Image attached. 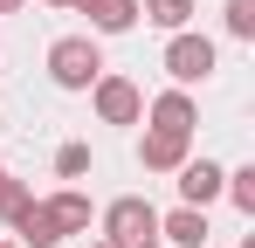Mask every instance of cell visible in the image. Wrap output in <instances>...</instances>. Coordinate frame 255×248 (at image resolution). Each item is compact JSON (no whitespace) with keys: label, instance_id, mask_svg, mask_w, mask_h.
<instances>
[{"label":"cell","instance_id":"obj_1","mask_svg":"<svg viewBox=\"0 0 255 248\" xmlns=\"http://www.w3.org/2000/svg\"><path fill=\"white\" fill-rule=\"evenodd\" d=\"M97 221H104V235H97V242H111V248H145V242H159V207L145 200V193L111 200Z\"/></svg>","mask_w":255,"mask_h":248},{"label":"cell","instance_id":"obj_2","mask_svg":"<svg viewBox=\"0 0 255 248\" xmlns=\"http://www.w3.org/2000/svg\"><path fill=\"white\" fill-rule=\"evenodd\" d=\"M48 76H55V90H90V83L104 76V48L90 35H62L48 48Z\"/></svg>","mask_w":255,"mask_h":248},{"label":"cell","instance_id":"obj_3","mask_svg":"<svg viewBox=\"0 0 255 248\" xmlns=\"http://www.w3.org/2000/svg\"><path fill=\"white\" fill-rule=\"evenodd\" d=\"M214 62H221V55H214V41H207V35H186V28H179V35L166 41V76L179 83V90H186V83H207V76H214Z\"/></svg>","mask_w":255,"mask_h":248},{"label":"cell","instance_id":"obj_4","mask_svg":"<svg viewBox=\"0 0 255 248\" xmlns=\"http://www.w3.org/2000/svg\"><path fill=\"white\" fill-rule=\"evenodd\" d=\"M90 104H97L104 124H138L145 118V90H138L131 76H97L90 83Z\"/></svg>","mask_w":255,"mask_h":248},{"label":"cell","instance_id":"obj_5","mask_svg":"<svg viewBox=\"0 0 255 248\" xmlns=\"http://www.w3.org/2000/svg\"><path fill=\"white\" fill-rule=\"evenodd\" d=\"M145 118H152V131H166V138H193V97L186 90H166V97L145 104Z\"/></svg>","mask_w":255,"mask_h":248},{"label":"cell","instance_id":"obj_6","mask_svg":"<svg viewBox=\"0 0 255 248\" xmlns=\"http://www.w3.org/2000/svg\"><path fill=\"white\" fill-rule=\"evenodd\" d=\"M159 242H166V248H207V207L159 214Z\"/></svg>","mask_w":255,"mask_h":248},{"label":"cell","instance_id":"obj_7","mask_svg":"<svg viewBox=\"0 0 255 248\" xmlns=\"http://www.w3.org/2000/svg\"><path fill=\"white\" fill-rule=\"evenodd\" d=\"M221 179H228V172H221L214 159H186V165H179V200H186V207L221 200Z\"/></svg>","mask_w":255,"mask_h":248},{"label":"cell","instance_id":"obj_8","mask_svg":"<svg viewBox=\"0 0 255 248\" xmlns=\"http://www.w3.org/2000/svg\"><path fill=\"white\" fill-rule=\"evenodd\" d=\"M186 145H193V138L145 131V145H138V165H145V172H179V165H186Z\"/></svg>","mask_w":255,"mask_h":248},{"label":"cell","instance_id":"obj_9","mask_svg":"<svg viewBox=\"0 0 255 248\" xmlns=\"http://www.w3.org/2000/svg\"><path fill=\"white\" fill-rule=\"evenodd\" d=\"M90 14V28L97 35H125V28H138V0H76Z\"/></svg>","mask_w":255,"mask_h":248},{"label":"cell","instance_id":"obj_10","mask_svg":"<svg viewBox=\"0 0 255 248\" xmlns=\"http://www.w3.org/2000/svg\"><path fill=\"white\" fill-rule=\"evenodd\" d=\"M14 235H21L28 248H55V242H62V228H55V214H48L42 200H28L21 214H14Z\"/></svg>","mask_w":255,"mask_h":248},{"label":"cell","instance_id":"obj_11","mask_svg":"<svg viewBox=\"0 0 255 248\" xmlns=\"http://www.w3.org/2000/svg\"><path fill=\"white\" fill-rule=\"evenodd\" d=\"M42 207L55 214L62 242H69V235H90V200H83V193H55V200H42Z\"/></svg>","mask_w":255,"mask_h":248},{"label":"cell","instance_id":"obj_12","mask_svg":"<svg viewBox=\"0 0 255 248\" xmlns=\"http://www.w3.org/2000/svg\"><path fill=\"white\" fill-rule=\"evenodd\" d=\"M138 14H145V21H152V28H166V35H179V28H186V21H193V0H145V7H138Z\"/></svg>","mask_w":255,"mask_h":248},{"label":"cell","instance_id":"obj_13","mask_svg":"<svg viewBox=\"0 0 255 248\" xmlns=\"http://www.w3.org/2000/svg\"><path fill=\"white\" fill-rule=\"evenodd\" d=\"M221 193H228V200H235V207L255 221V165H235V172L221 179Z\"/></svg>","mask_w":255,"mask_h":248},{"label":"cell","instance_id":"obj_14","mask_svg":"<svg viewBox=\"0 0 255 248\" xmlns=\"http://www.w3.org/2000/svg\"><path fill=\"white\" fill-rule=\"evenodd\" d=\"M28 200H35V193H28V179H14V172L0 165V221H14V214H21Z\"/></svg>","mask_w":255,"mask_h":248},{"label":"cell","instance_id":"obj_15","mask_svg":"<svg viewBox=\"0 0 255 248\" xmlns=\"http://www.w3.org/2000/svg\"><path fill=\"white\" fill-rule=\"evenodd\" d=\"M221 21H228V35H235V41H255V0H228Z\"/></svg>","mask_w":255,"mask_h":248},{"label":"cell","instance_id":"obj_16","mask_svg":"<svg viewBox=\"0 0 255 248\" xmlns=\"http://www.w3.org/2000/svg\"><path fill=\"white\" fill-rule=\"evenodd\" d=\"M55 172H62V179H83L90 172V145H62V152H55Z\"/></svg>","mask_w":255,"mask_h":248},{"label":"cell","instance_id":"obj_17","mask_svg":"<svg viewBox=\"0 0 255 248\" xmlns=\"http://www.w3.org/2000/svg\"><path fill=\"white\" fill-rule=\"evenodd\" d=\"M14 7H21V0H0V14H14Z\"/></svg>","mask_w":255,"mask_h":248},{"label":"cell","instance_id":"obj_18","mask_svg":"<svg viewBox=\"0 0 255 248\" xmlns=\"http://www.w3.org/2000/svg\"><path fill=\"white\" fill-rule=\"evenodd\" d=\"M48 7H76V0H48Z\"/></svg>","mask_w":255,"mask_h":248},{"label":"cell","instance_id":"obj_19","mask_svg":"<svg viewBox=\"0 0 255 248\" xmlns=\"http://www.w3.org/2000/svg\"><path fill=\"white\" fill-rule=\"evenodd\" d=\"M0 138H7V118H0Z\"/></svg>","mask_w":255,"mask_h":248},{"label":"cell","instance_id":"obj_20","mask_svg":"<svg viewBox=\"0 0 255 248\" xmlns=\"http://www.w3.org/2000/svg\"><path fill=\"white\" fill-rule=\"evenodd\" d=\"M90 248H111V242H90Z\"/></svg>","mask_w":255,"mask_h":248},{"label":"cell","instance_id":"obj_21","mask_svg":"<svg viewBox=\"0 0 255 248\" xmlns=\"http://www.w3.org/2000/svg\"><path fill=\"white\" fill-rule=\"evenodd\" d=\"M145 248H166V242H145Z\"/></svg>","mask_w":255,"mask_h":248},{"label":"cell","instance_id":"obj_22","mask_svg":"<svg viewBox=\"0 0 255 248\" xmlns=\"http://www.w3.org/2000/svg\"><path fill=\"white\" fill-rule=\"evenodd\" d=\"M242 248H255V235H249V242H242Z\"/></svg>","mask_w":255,"mask_h":248},{"label":"cell","instance_id":"obj_23","mask_svg":"<svg viewBox=\"0 0 255 248\" xmlns=\"http://www.w3.org/2000/svg\"><path fill=\"white\" fill-rule=\"evenodd\" d=\"M0 248H14V242H0Z\"/></svg>","mask_w":255,"mask_h":248}]
</instances>
